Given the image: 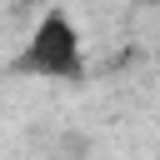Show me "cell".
Returning a JSON list of instances; mask_svg holds the SVG:
<instances>
[{"label":"cell","instance_id":"1","mask_svg":"<svg viewBox=\"0 0 160 160\" xmlns=\"http://www.w3.org/2000/svg\"><path fill=\"white\" fill-rule=\"evenodd\" d=\"M15 80H50V85H80L90 75V60H85V35L75 25V15L65 5H50L30 35L20 40V50L10 55L5 65Z\"/></svg>","mask_w":160,"mask_h":160},{"label":"cell","instance_id":"2","mask_svg":"<svg viewBox=\"0 0 160 160\" xmlns=\"http://www.w3.org/2000/svg\"><path fill=\"white\" fill-rule=\"evenodd\" d=\"M140 5H160V0H140Z\"/></svg>","mask_w":160,"mask_h":160}]
</instances>
